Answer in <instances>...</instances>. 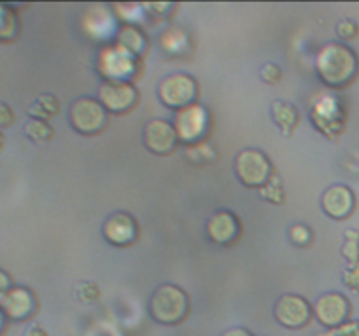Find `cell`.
<instances>
[{"label": "cell", "instance_id": "1", "mask_svg": "<svg viewBox=\"0 0 359 336\" xmlns=\"http://www.w3.org/2000/svg\"><path fill=\"white\" fill-rule=\"evenodd\" d=\"M319 77L330 88H346L359 74L358 55L344 44H326L316 58Z\"/></svg>", "mask_w": 359, "mask_h": 336}, {"label": "cell", "instance_id": "2", "mask_svg": "<svg viewBox=\"0 0 359 336\" xmlns=\"http://www.w3.org/2000/svg\"><path fill=\"white\" fill-rule=\"evenodd\" d=\"M189 312V298L181 287L163 284L149 300V314L163 326H175L186 318Z\"/></svg>", "mask_w": 359, "mask_h": 336}, {"label": "cell", "instance_id": "3", "mask_svg": "<svg viewBox=\"0 0 359 336\" xmlns=\"http://www.w3.org/2000/svg\"><path fill=\"white\" fill-rule=\"evenodd\" d=\"M235 174L238 181L248 188L262 189L269 184L273 175L272 161L263 150L244 149L235 158Z\"/></svg>", "mask_w": 359, "mask_h": 336}, {"label": "cell", "instance_id": "4", "mask_svg": "<svg viewBox=\"0 0 359 336\" xmlns=\"http://www.w3.org/2000/svg\"><path fill=\"white\" fill-rule=\"evenodd\" d=\"M196 94H198V84L188 74H170L158 84V97L168 108L182 111L195 104Z\"/></svg>", "mask_w": 359, "mask_h": 336}, {"label": "cell", "instance_id": "5", "mask_svg": "<svg viewBox=\"0 0 359 336\" xmlns=\"http://www.w3.org/2000/svg\"><path fill=\"white\" fill-rule=\"evenodd\" d=\"M70 125L83 135H97L107 126V111L98 100L90 97L77 98L69 108Z\"/></svg>", "mask_w": 359, "mask_h": 336}, {"label": "cell", "instance_id": "6", "mask_svg": "<svg viewBox=\"0 0 359 336\" xmlns=\"http://www.w3.org/2000/svg\"><path fill=\"white\" fill-rule=\"evenodd\" d=\"M98 102L107 112L123 114L135 107L139 102V91L128 80H105L98 88Z\"/></svg>", "mask_w": 359, "mask_h": 336}, {"label": "cell", "instance_id": "7", "mask_svg": "<svg viewBox=\"0 0 359 336\" xmlns=\"http://www.w3.org/2000/svg\"><path fill=\"white\" fill-rule=\"evenodd\" d=\"M312 312L314 308L309 304L305 298L298 296V294H283L276 301V308H273L277 322L287 329H302L309 326Z\"/></svg>", "mask_w": 359, "mask_h": 336}, {"label": "cell", "instance_id": "8", "mask_svg": "<svg viewBox=\"0 0 359 336\" xmlns=\"http://www.w3.org/2000/svg\"><path fill=\"white\" fill-rule=\"evenodd\" d=\"M144 146L147 150L158 156H167L177 149L179 135L175 132V126L165 119H151L144 126Z\"/></svg>", "mask_w": 359, "mask_h": 336}, {"label": "cell", "instance_id": "9", "mask_svg": "<svg viewBox=\"0 0 359 336\" xmlns=\"http://www.w3.org/2000/svg\"><path fill=\"white\" fill-rule=\"evenodd\" d=\"M209 130V114L202 105H189L175 115V132L179 140L186 144H196Z\"/></svg>", "mask_w": 359, "mask_h": 336}, {"label": "cell", "instance_id": "10", "mask_svg": "<svg viewBox=\"0 0 359 336\" xmlns=\"http://www.w3.org/2000/svg\"><path fill=\"white\" fill-rule=\"evenodd\" d=\"M102 234L114 247H128L139 238V224L128 212L118 210L104 220Z\"/></svg>", "mask_w": 359, "mask_h": 336}, {"label": "cell", "instance_id": "11", "mask_svg": "<svg viewBox=\"0 0 359 336\" xmlns=\"http://www.w3.org/2000/svg\"><path fill=\"white\" fill-rule=\"evenodd\" d=\"M314 315L325 328L337 329L346 324L351 315V301L340 293L323 294L314 304Z\"/></svg>", "mask_w": 359, "mask_h": 336}, {"label": "cell", "instance_id": "12", "mask_svg": "<svg viewBox=\"0 0 359 336\" xmlns=\"http://www.w3.org/2000/svg\"><path fill=\"white\" fill-rule=\"evenodd\" d=\"M312 122L316 125V128L319 132H323L325 135L333 136L344 132V125H346V114H344V108L339 102L333 97H325L318 102V104L312 107Z\"/></svg>", "mask_w": 359, "mask_h": 336}, {"label": "cell", "instance_id": "13", "mask_svg": "<svg viewBox=\"0 0 359 336\" xmlns=\"http://www.w3.org/2000/svg\"><path fill=\"white\" fill-rule=\"evenodd\" d=\"M321 206L328 217L344 220L353 216L354 209H356V196H354L353 189L344 184L330 186L323 192Z\"/></svg>", "mask_w": 359, "mask_h": 336}, {"label": "cell", "instance_id": "14", "mask_svg": "<svg viewBox=\"0 0 359 336\" xmlns=\"http://www.w3.org/2000/svg\"><path fill=\"white\" fill-rule=\"evenodd\" d=\"M207 233L214 244L231 245L241 234V220L230 210H217L207 220Z\"/></svg>", "mask_w": 359, "mask_h": 336}, {"label": "cell", "instance_id": "15", "mask_svg": "<svg viewBox=\"0 0 359 336\" xmlns=\"http://www.w3.org/2000/svg\"><path fill=\"white\" fill-rule=\"evenodd\" d=\"M35 296L27 287H11L0 303V310L13 321H25L35 312Z\"/></svg>", "mask_w": 359, "mask_h": 336}, {"label": "cell", "instance_id": "16", "mask_svg": "<svg viewBox=\"0 0 359 336\" xmlns=\"http://www.w3.org/2000/svg\"><path fill=\"white\" fill-rule=\"evenodd\" d=\"M270 112H272V119L279 130L283 132V135H291L294 132V128L298 126L300 121V114H298V108L293 104L284 100H276L270 105Z\"/></svg>", "mask_w": 359, "mask_h": 336}, {"label": "cell", "instance_id": "17", "mask_svg": "<svg viewBox=\"0 0 359 336\" xmlns=\"http://www.w3.org/2000/svg\"><path fill=\"white\" fill-rule=\"evenodd\" d=\"M60 112V102L55 94H41L35 98L28 107V114L32 119H41V121H48V119L55 118Z\"/></svg>", "mask_w": 359, "mask_h": 336}, {"label": "cell", "instance_id": "18", "mask_svg": "<svg viewBox=\"0 0 359 336\" xmlns=\"http://www.w3.org/2000/svg\"><path fill=\"white\" fill-rule=\"evenodd\" d=\"M186 158L195 164H207V163H212V161L216 160L217 153L216 149H214L212 144L196 142V144H189V146L186 147Z\"/></svg>", "mask_w": 359, "mask_h": 336}, {"label": "cell", "instance_id": "19", "mask_svg": "<svg viewBox=\"0 0 359 336\" xmlns=\"http://www.w3.org/2000/svg\"><path fill=\"white\" fill-rule=\"evenodd\" d=\"M23 133L35 144L49 142L55 136V130L46 121H41V119H30V121L25 122Z\"/></svg>", "mask_w": 359, "mask_h": 336}, {"label": "cell", "instance_id": "20", "mask_svg": "<svg viewBox=\"0 0 359 336\" xmlns=\"http://www.w3.org/2000/svg\"><path fill=\"white\" fill-rule=\"evenodd\" d=\"M118 42L125 48V51L135 52V55H140L144 51V48H146V38L133 27L121 28V31L118 35Z\"/></svg>", "mask_w": 359, "mask_h": 336}, {"label": "cell", "instance_id": "21", "mask_svg": "<svg viewBox=\"0 0 359 336\" xmlns=\"http://www.w3.org/2000/svg\"><path fill=\"white\" fill-rule=\"evenodd\" d=\"M259 195H262L263 200H266L270 203H276V205H283L284 200H286V192H284L280 178L277 175H272L269 184L259 189Z\"/></svg>", "mask_w": 359, "mask_h": 336}, {"label": "cell", "instance_id": "22", "mask_svg": "<svg viewBox=\"0 0 359 336\" xmlns=\"http://www.w3.org/2000/svg\"><path fill=\"white\" fill-rule=\"evenodd\" d=\"M74 294H76V300L83 301V303H93L100 298V287L91 280H81L74 287Z\"/></svg>", "mask_w": 359, "mask_h": 336}, {"label": "cell", "instance_id": "23", "mask_svg": "<svg viewBox=\"0 0 359 336\" xmlns=\"http://www.w3.org/2000/svg\"><path fill=\"white\" fill-rule=\"evenodd\" d=\"M344 237H346V241L342 245V254L347 261L354 265L359 261V231L346 230Z\"/></svg>", "mask_w": 359, "mask_h": 336}, {"label": "cell", "instance_id": "24", "mask_svg": "<svg viewBox=\"0 0 359 336\" xmlns=\"http://www.w3.org/2000/svg\"><path fill=\"white\" fill-rule=\"evenodd\" d=\"M290 237L291 241H293L294 245H298V247H307V245H311L312 240H314V233H312L311 227L305 226V224H294L290 230Z\"/></svg>", "mask_w": 359, "mask_h": 336}, {"label": "cell", "instance_id": "25", "mask_svg": "<svg viewBox=\"0 0 359 336\" xmlns=\"http://www.w3.org/2000/svg\"><path fill=\"white\" fill-rule=\"evenodd\" d=\"M16 31V18L7 7L0 6V38L13 37Z\"/></svg>", "mask_w": 359, "mask_h": 336}, {"label": "cell", "instance_id": "26", "mask_svg": "<svg viewBox=\"0 0 359 336\" xmlns=\"http://www.w3.org/2000/svg\"><path fill=\"white\" fill-rule=\"evenodd\" d=\"M259 77H262L266 84H270V86H276L280 80V77H283V70H280L279 65L269 62L262 66V70H259Z\"/></svg>", "mask_w": 359, "mask_h": 336}, {"label": "cell", "instance_id": "27", "mask_svg": "<svg viewBox=\"0 0 359 336\" xmlns=\"http://www.w3.org/2000/svg\"><path fill=\"white\" fill-rule=\"evenodd\" d=\"M337 34H339V37L344 38V41H353V38H356L359 34L358 23L353 20L339 21V24H337Z\"/></svg>", "mask_w": 359, "mask_h": 336}, {"label": "cell", "instance_id": "28", "mask_svg": "<svg viewBox=\"0 0 359 336\" xmlns=\"http://www.w3.org/2000/svg\"><path fill=\"white\" fill-rule=\"evenodd\" d=\"M342 279L347 287H351V289L358 290L359 293V261L354 262V265H351L349 268L344 270Z\"/></svg>", "mask_w": 359, "mask_h": 336}, {"label": "cell", "instance_id": "29", "mask_svg": "<svg viewBox=\"0 0 359 336\" xmlns=\"http://www.w3.org/2000/svg\"><path fill=\"white\" fill-rule=\"evenodd\" d=\"M330 336H359V321H349L340 328L333 329Z\"/></svg>", "mask_w": 359, "mask_h": 336}, {"label": "cell", "instance_id": "30", "mask_svg": "<svg viewBox=\"0 0 359 336\" xmlns=\"http://www.w3.org/2000/svg\"><path fill=\"white\" fill-rule=\"evenodd\" d=\"M14 125V112L7 104L0 102V128H9Z\"/></svg>", "mask_w": 359, "mask_h": 336}, {"label": "cell", "instance_id": "31", "mask_svg": "<svg viewBox=\"0 0 359 336\" xmlns=\"http://www.w3.org/2000/svg\"><path fill=\"white\" fill-rule=\"evenodd\" d=\"M9 289H11V276L7 275L6 272L0 270V303H2V300L6 298V294L9 293Z\"/></svg>", "mask_w": 359, "mask_h": 336}, {"label": "cell", "instance_id": "32", "mask_svg": "<svg viewBox=\"0 0 359 336\" xmlns=\"http://www.w3.org/2000/svg\"><path fill=\"white\" fill-rule=\"evenodd\" d=\"M23 336H49V335L41 324H30L27 329H25Z\"/></svg>", "mask_w": 359, "mask_h": 336}, {"label": "cell", "instance_id": "33", "mask_svg": "<svg viewBox=\"0 0 359 336\" xmlns=\"http://www.w3.org/2000/svg\"><path fill=\"white\" fill-rule=\"evenodd\" d=\"M221 336H255L252 332H249L248 329L244 328H231L228 331H224Z\"/></svg>", "mask_w": 359, "mask_h": 336}, {"label": "cell", "instance_id": "34", "mask_svg": "<svg viewBox=\"0 0 359 336\" xmlns=\"http://www.w3.org/2000/svg\"><path fill=\"white\" fill-rule=\"evenodd\" d=\"M4 326H6V314L0 310V332L4 331Z\"/></svg>", "mask_w": 359, "mask_h": 336}, {"label": "cell", "instance_id": "35", "mask_svg": "<svg viewBox=\"0 0 359 336\" xmlns=\"http://www.w3.org/2000/svg\"><path fill=\"white\" fill-rule=\"evenodd\" d=\"M4 144H6V139H4L2 132H0V149H2V147H4Z\"/></svg>", "mask_w": 359, "mask_h": 336}]
</instances>
